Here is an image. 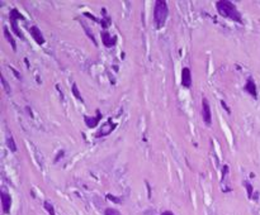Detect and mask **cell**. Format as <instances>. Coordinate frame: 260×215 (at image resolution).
Masks as SVG:
<instances>
[{"mask_svg": "<svg viewBox=\"0 0 260 215\" xmlns=\"http://www.w3.org/2000/svg\"><path fill=\"white\" fill-rule=\"evenodd\" d=\"M244 185L246 186V190H247V196H249V197H251V196H253V186H251L250 184H249L247 181H245V182H244Z\"/></svg>", "mask_w": 260, "mask_h": 215, "instance_id": "obj_18", "label": "cell"}, {"mask_svg": "<svg viewBox=\"0 0 260 215\" xmlns=\"http://www.w3.org/2000/svg\"><path fill=\"white\" fill-rule=\"evenodd\" d=\"M104 215H122L117 209H112V208H108V209H105V211H104Z\"/></svg>", "mask_w": 260, "mask_h": 215, "instance_id": "obj_14", "label": "cell"}, {"mask_svg": "<svg viewBox=\"0 0 260 215\" xmlns=\"http://www.w3.org/2000/svg\"><path fill=\"white\" fill-rule=\"evenodd\" d=\"M83 25H84V29H85V32H86V33H88V36H89V38H90V39H92V41L94 42V44H97V41H95V38H94V36H93V33H92V32H90V30H89V28H88V25H85V24H83Z\"/></svg>", "mask_w": 260, "mask_h": 215, "instance_id": "obj_17", "label": "cell"}, {"mask_svg": "<svg viewBox=\"0 0 260 215\" xmlns=\"http://www.w3.org/2000/svg\"><path fill=\"white\" fill-rule=\"evenodd\" d=\"M100 118H102V115H100V111L98 110V111H97V116H95L94 119H90L89 116H85V118H84V120H85V124H86L89 128H94V127H97L98 122L100 120Z\"/></svg>", "mask_w": 260, "mask_h": 215, "instance_id": "obj_10", "label": "cell"}, {"mask_svg": "<svg viewBox=\"0 0 260 215\" xmlns=\"http://www.w3.org/2000/svg\"><path fill=\"white\" fill-rule=\"evenodd\" d=\"M216 8L218 10V13L222 15V17H226L229 19H232L235 22H238L241 23V14L238 13V10L236 9V7L233 5L231 1H227V0H221V1L216 3Z\"/></svg>", "mask_w": 260, "mask_h": 215, "instance_id": "obj_1", "label": "cell"}, {"mask_svg": "<svg viewBox=\"0 0 260 215\" xmlns=\"http://www.w3.org/2000/svg\"><path fill=\"white\" fill-rule=\"evenodd\" d=\"M18 19L23 20L24 17L18 12L17 9H13L12 12H10V23H12V29H13L14 33L19 37V38H22V39H23V38H24V37H23V33L18 29V23H17V20H18Z\"/></svg>", "mask_w": 260, "mask_h": 215, "instance_id": "obj_3", "label": "cell"}, {"mask_svg": "<svg viewBox=\"0 0 260 215\" xmlns=\"http://www.w3.org/2000/svg\"><path fill=\"white\" fill-rule=\"evenodd\" d=\"M182 85L183 87H190L192 86V73L188 67H184L182 70Z\"/></svg>", "mask_w": 260, "mask_h": 215, "instance_id": "obj_6", "label": "cell"}, {"mask_svg": "<svg viewBox=\"0 0 260 215\" xmlns=\"http://www.w3.org/2000/svg\"><path fill=\"white\" fill-rule=\"evenodd\" d=\"M102 42L105 47H113L114 43H115V38H112L108 32H103L102 33Z\"/></svg>", "mask_w": 260, "mask_h": 215, "instance_id": "obj_9", "label": "cell"}, {"mask_svg": "<svg viewBox=\"0 0 260 215\" xmlns=\"http://www.w3.org/2000/svg\"><path fill=\"white\" fill-rule=\"evenodd\" d=\"M202 115H203V120L207 125H211L212 123V114H211V106H209V101L207 98L202 99Z\"/></svg>", "mask_w": 260, "mask_h": 215, "instance_id": "obj_4", "label": "cell"}, {"mask_svg": "<svg viewBox=\"0 0 260 215\" xmlns=\"http://www.w3.org/2000/svg\"><path fill=\"white\" fill-rule=\"evenodd\" d=\"M4 36L7 37V39H8V42L12 44V48H13V51H17V44H15V41H14V38L12 37V34L9 33V29L7 28V27H4Z\"/></svg>", "mask_w": 260, "mask_h": 215, "instance_id": "obj_11", "label": "cell"}, {"mask_svg": "<svg viewBox=\"0 0 260 215\" xmlns=\"http://www.w3.org/2000/svg\"><path fill=\"white\" fill-rule=\"evenodd\" d=\"M0 80H1V84H3V86H4V90H5V93H7V94H10V93H12V90L9 89V85L7 84V81H5V79H4L3 76H1V77H0Z\"/></svg>", "mask_w": 260, "mask_h": 215, "instance_id": "obj_16", "label": "cell"}, {"mask_svg": "<svg viewBox=\"0 0 260 215\" xmlns=\"http://www.w3.org/2000/svg\"><path fill=\"white\" fill-rule=\"evenodd\" d=\"M45 209L47 210V213H48L50 215H56V213H55V209H54V206H52V204H50L48 201H45Z\"/></svg>", "mask_w": 260, "mask_h": 215, "instance_id": "obj_13", "label": "cell"}, {"mask_svg": "<svg viewBox=\"0 0 260 215\" xmlns=\"http://www.w3.org/2000/svg\"><path fill=\"white\" fill-rule=\"evenodd\" d=\"M107 197L109 199V200H113V201H115V202H121V200H117V197H114V196H112V195H107Z\"/></svg>", "mask_w": 260, "mask_h": 215, "instance_id": "obj_20", "label": "cell"}, {"mask_svg": "<svg viewBox=\"0 0 260 215\" xmlns=\"http://www.w3.org/2000/svg\"><path fill=\"white\" fill-rule=\"evenodd\" d=\"M29 33H31V36L33 37V39H34L37 43H38V44H43V43H45L43 34L41 33V30H39L38 27L32 25L31 28H29Z\"/></svg>", "mask_w": 260, "mask_h": 215, "instance_id": "obj_7", "label": "cell"}, {"mask_svg": "<svg viewBox=\"0 0 260 215\" xmlns=\"http://www.w3.org/2000/svg\"><path fill=\"white\" fill-rule=\"evenodd\" d=\"M72 94L75 95V98H76L77 100H81V101H83V98H81L80 93H79V90H77V86H76V84H74V85H72Z\"/></svg>", "mask_w": 260, "mask_h": 215, "instance_id": "obj_15", "label": "cell"}, {"mask_svg": "<svg viewBox=\"0 0 260 215\" xmlns=\"http://www.w3.org/2000/svg\"><path fill=\"white\" fill-rule=\"evenodd\" d=\"M7 144H8V147H9V149L12 150V152H17V144H15L14 138H13L12 136H8Z\"/></svg>", "mask_w": 260, "mask_h": 215, "instance_id": "obj_12", "label": "cell"}, {"mask_svg": "<svg viewBox=\"0 0 260 215\" xmlns=\"http://www.w3.org/2000/svg\"><path fill=\"white\" fill-rule=\"evenodd\" d=\"M161 215H174L171 211H164V213H161Z\"/></svg>", "mask_w": 260, "mask_h": 215, "instance_id": "obj_21", "label": "cell"}, {"mask_svg": "<svg viewBox=\"0 0 260 215\" xmlns=\"http://www.w3.org/2000/svg\"><path fill=\"white\" fill-rule=\"evenodd\" d=\"M0 197H1V205H3L4 214H9L10 213V206H12V197H10L9 194H7L5 191H1Z\"/></svg>", "mask_w": 260, "mask_h": 215, "instance_id": "obj_5", "label": "cell"}, {"mask_svg": "<svg viewBox=\"0 0 260 215\" xmlns=\"http://www.w3.org/2000/svg\"><path fill=\"white\" fill-rule=\"evenodd\" d=\"M244 89H245L254 99H256V85H255V82H254V80L251 77L247 80V82H246V85H245V87H244Z\"/></svg>", "mask_w": 260, "mask_h": 215, "instance_id": "obj_8", "label": "cell"}, {"mask_svg": "<svg viewBox=\"0 0 260 215\" xmlns=\"http://www.w3.org/2000/svg\"><path fill=\"white\" fill-rule=\"evenodd\" d=\"M168 14H169V9H168L166 1H164V0H157L155 3V8H153V20H155L157 28H161V27L165 24Z\"/></svg>", "mask_w": 260, "mask_h": 215, "instance_id": "obj_2", "label": "cell"}, {"mask_svg": "<svg viewBox=\"0 0 260 215\" xmlns=\"http://www.w3.org/2000/svg\"><path fill=\"white\" fill-rule=\"evenodd\" d=\"M221 104H222V106H223V108H225V110H226L227 113H229V114H231V110L229 109V108H227V105H226V103H225V101H223V100H222V101H221Z\"/></svg>", "mask_w": 260, "mask_h": 215, "instance_id": "obj_19", "label": "cell"}]
</instances>
